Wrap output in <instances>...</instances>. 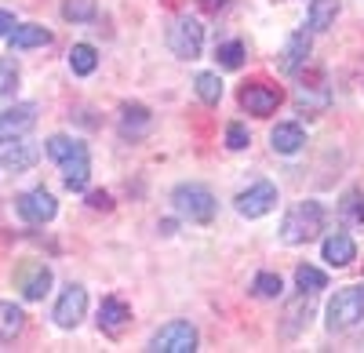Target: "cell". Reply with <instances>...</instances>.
<instances>
[{"label": "cell", "instance_id": "obj_1", "mask_svg": "<svg viewBox=\"0 0 364 353\" xmlns=\"http://www.w3.org/2000/svg\"><path fill=\"white\" fill-rule=\"evenodd\" d=\"M324 229V204L321 200H302L284 215L281 222V241L299 248V244H310L317 233Z\"/></svg>", "mask_w": 364, "mask_h": 353}, {"label": "cell", "instance_id": "obj_2", "mask_svg": "<svg viewBox=\"0 0 364 353\" xmlns=\"http://www.w3.org/2000/svg\"><path fill=\"white\" fill-rule=\"evenodd\" d=\"M171 208L178 219H186V222H211L215 219V193H211L208 186L200 183H178L171 190Z\"/></svg>", "mask_w": 364, "mask_h": 353}, {"label": "cell", "instance_id": "obj_3", "mask_svg": "<svg viewBox=\"0 0 364 353\" xmlns=\"http://www.w3.org/2000/svg\"><path fill=\"white\" fill-rule=\"evenodd\" d=\"M360 317H364V284H350V288H339L331 295L324 325H328V332H346Z\"/></svg>", "mask_w": 364, "mask_h": 353}, {"label": "cell", "instance_id": "obj_4", "mask_svg": "<svg viewBox=\"0 0 364 353\" xmlns=\"http://www.w3.org/2000/svg\"><path fill=\"white\" fill-rule=\"evenodd\" d=\"M168 48L171 55H178L182 63H193V58H200L204 51V26L190 15H182L168 26Z\"/></svg>", "mask_w": 364, "mask_h": 353}, {"label": "cell", "instance_id": "obj_5", "mask_svg": "<svg viewBox=\"0 0 364 353\" xmlns=\"http://www.w3.org/2000/svg\"><path fill=\"white\" fill-rule=\"evenodd\" d=\"M146 349H154V353H193L197 349V328L190 320H168L164 328L154 332Z\"/></svg>", "mask_w": 364, "mask_h": 353}, {"label": "cell", "instance_id": "obj_6", "mask_svg": "<svg viewBox=\"0 0 364 353\" xmlns=\"http://www.w3.org/2000/svg\"><path fill=\"white\" fill-rule=\"evenodd\" d=\"M233 208L245 219H262V215H269L273 208H277V186L273 183H252L248 190L237 193Z\"/></svg>", "mask_w": 364, "mask_h": 353}, {"label": "cell", "instance_id": "obj_7", "mask_svg": "<svg viewBox=\"0 0 364 353\" xmlns=\"http://www.w3.org/2000/svg\"><path fill=\"white\" fill-rule=\"evenodd\" d=\"M15 212L26 219V222H33V226H44L58 215V200L48 193V190H29V193H18L15 197Z\"/></svg>", "mask_w": 364, "mask_h": 353}, {"label": "cell", "instance_id": "obj_8", "mask_svg": "<svg viewBox=\"0 0 364 353\" xmlns=\"http://www.w3.org/2000/svg\"><path fill=\"white\" fill-rule=\"evenodd\" d=\"M84 313H87V291L80 288V284H70L63 295H58V303H55V325L58 328H77L80 320H84Z\"/></svg>", "mask_w": 364, "mask_h": 353}, {"label": "cell", "instance_id": "obj_9", "mask_svg": "<svg viewBox=\"0 0 364 353\" xmlns=\"http://www.w3.org/2000/svg\"><path fill=\"white\" fill-rule=\"evenodd\" d=\"M240 106H245L252 116H269L273 109L281 106V92L273 84H262V80H248L245 87H240Z\"/></svg>", "mask_w": 364, "mask_h": 353}, {"label": "cell", "instance_id": "obj_10", "mask_svg": "<svg viewBox=\"0 0 364 353\" xmlns=\"http://www.w3.org/2000/svg\"><path fill=\"white\" fill-rule=\"evenodd\" d=\"M41 161V146L37 142H29V139H8L4 142V150H0V164H4L8 171H15V175H22V171H29Z\"/></svg>", "mask_w": 364, "mask_h": 353}, {"label": "cell", "instance_id": "obj_11", "mask_svg": "<svg viewBox=\"0 0 364 353\" xmlns=\"http://www.w3.org/2000/svg\"><path fill=\"white\" fill-rule=\"evenodd\" d=\"M33 124H37V106L33 102H18L11 109H0V142L26 135Z\"/></svg>", "mask_w": 364, "mask_h": 353}, {"label": "cell", "instance_id": "obj_12", "mask_svg": "<svg viewBox=\"0 0 364 353\" xmlns=\"http://www.w3.org/2000/svg\"><path fill=\"white\" fill-rule=\"evenodd\" d=\"M99 328H102L106 335L120 339V335L132 328V306H128L124 299H117V295L102 299V306H99Z\"/></svg>", "mask_w": 364, "mask_h": 353}, {"label": "cell", "instance_id": "obj_13", "mask_svg": "<svg viewBox=\"0 0 364 353\" xmlns=\"http://www.w3.org/2000/svg\"><path fill=\"white\" fill-rule=\"evenodd\" d=\"M306 58H310V33L306 29H299V33H291L277 55V70L281 73H299L302 66H306Z\"/></svg>", "mask_w": 364, "mask_h": 353}, {"label": "cell", "instance_id": "obj_14", "mask_svg": "<svg viewBox=\"0 0 364 353\" xmlns=\"http://www.w3.org/2000/svg\"><path fill=\"white\" fill-rule=\"evenodd\" d=\"M321 255H324V262H328V266L343 270V266H350V262L357 259V244H353V237H350V233L336 229L331 237H324V248H321Z\"/></svg>", "mask_w": 364, "mask_h": 353}, {"label": "cell", "instance_id": "obj_15", "mask_svg": "<svg viewBox=\"0 0 364 353\" xmlns=\"http://www.w3.org/2000/svg\"><path fill=\"white\" fill-rule=\"evenodd\" d=\"M18 284H22V299L41 303L48 291H51V270L44 266V262H33V266H26L18 273Z\"/></svg>", "mask_w": 364, "mask_h": 353}, {"label": "cell", "instance_id": "obj_16", "mask_svg": "<svg viewBox=\"0 0 364 353\" xmlns=\"http://www.w3.org/2000/svg\"><path fill=\"white\" fill-rule=\"evenodd\" d=\"M154 124V113H149L142 102H124L120 106V135L124 139H142Z\"/></svg>", "mask_w": 364, "mask_h": 353}, {"label": "cell", "instance_id": "obj_17", "mask_svg": "<svg viewBox=\"0 0 364 353\" xmlns=\"http://www.w3.org/2000/svg\"><path fill=\"white\" fill-rule=\"evenodd\" d=\"M63 183H66V190H84L87 186V179H91V157H87V146H80V150L73 153V157H66L63 164Z\"/></svg>", "mask_w": 364, "mask_h": 353}, {"label": "cell", "instance_id": "obj_18", "mask_svg": "<svg viewBox=\"0 0 364 353\" xmlns=\"http://www.w3.org/2000/svg\"><path fill=\"white\" fill-rule=\"evenodd\" d=\"M8 40H11V51H29V48L51 44V33L44 26H37V22H22V26H15L8 33Z\"/></svg>", "mask_w": 364, "mask_h": 353}, {"label": "cell", "instance_id": "obj_19", "mask_svg": "<svg viewBox=\"0 0 364 353\" xmlns=\"http://www.w3.org/2000/svg\"><path fill=\"white\" fill-rule=\"evenodd\" d=\"M269 146L277 153L291 157V153H299L302 146H306V131H302L299 124H277V128L269 131Z\"/></svg>", "mask_w": 364, "mask_h": 353}, {"label": "cell", "instance_id": "obj_20", "mask_svg": "<svg viewBox=\"0 0 364 353\" xmlns=\"http://www.w3.org/2000/svg\"><path fill=\"white\" fill-rule=\"evenodd\" d=\"M328 87L324 84H306L302 80L299 87H295V106L302 109V113H324L328 109Z\"/></svg>", "mask_w": 364, "mask_h": 353}, {"label": "cell", "instance_id": "obj_21", "mask_svg": "<svg viewBox=\"0 0 364 353\" xmlns=\"http://www.w3.org/2000/svg\"><path fill=\"white\" fill-rule=\"evenodd\" d=\"M26 328V313L15 303H0V342H15Z\"/></svg>", "mask_w": 364, "mask_h": 353}, {"label": "cell", "instance_id": "obj_22", "mask_svg": "<svg viewBox=\"0 0 364 353\" xmlns=\"http://www.w3.org/2000/svg\"><path fill=\"white\" fill-rule=\"evenodd\" d=\"M343 8V0H310V29L324 33L328 26H336V15Z\"/></svg>", "mask_w": 364, "mask_h": 353}, {"label": "cell", "instance_id": "obj_23", "mask_svg": "<svg viewBox=\"0 0 364 353\" xmlns=\"http://www.w3.org/2000/svg\"><path fill=\"white\" fill-rule=\"evenodd\" d=\"M95 66H99V55H95V48H91V44H73L70 48V70L77 77H91V73H95Z\"/></svg>", "mask_w": 364, "mask_h": 353}, {"label": "cell", "instance_id": "obj_24", "mask_svg": "<svg viewBox=\"0 0 364 353\" xmlns=\"http://www.w3.org/2000/svg\"><path fill=\"white\" fill-rule=\"evenodd\" d=\"M18 80H22L18 58L4 55V58H0V99H11V95L18 92Z\"/></svg>", "mask_w": 364, "mask_h": 353}, {"label": "cell", "instance_id": "obj_25", "mask_svg": "<svg viewBox=\"0 0 364 353\" xmlns=\"http://www.w3.org/2000/svg\"><path fill=\"white\" fill-rule=\"evenodd\" d=\"M193 87H197V95H200L204 106H219V99H223V80H219V73H197Z\"/></svg>", "mask_w": 364, "mask_h": 353}, {"label": "cell", "instance_id": "obj_26", "mask_svg": "<svg viewBox=\"0 0 364 353\" xmlns=\"http://www.w3.org/2000/svg\"><path fill=\"white\" fill-rule=\"evenodd\" d=\"M339 215L353 226H364V193L360 190H346L339 200Z\"/></svg>", "mask_w": 364, "mask_h": 353}, {"label": "cell", "instance_id": "obj_27", "mask_svg": "<svg viewBox=\"0 0 364 353\" xmlns=\"http://www.w3.org/2000/svg\"><path fill=\"white\" fill-rule=\"evenodd\" d=\"M295 284H299L302 295H314V291L328 288V273L317 270V266H299V270H295Z\"/></svg>", "mask_w": 364, "mask_h": 353}, {"label": "cell", "instance_id": "obj_28", "mask_svg": "<svg viewBox=\"0 0 364 353\" xmlns=\"http://www.w3.org/2000/svg\"><path fill=\"white\" fill-rule=\"evenodd\" d=\"M252 291H255L259 299H281L284 281H281V273H269V270H262V273H255V281H252Z\"/></svg>", "mask_w": 364, "mask_h": 353}, {"label": "cell", "instance_id": "obj_29", "mask_svg": "<svg viewBox=\"0 0 364 353\" xmlns=\"http://www.w3.org/2000/svg\"><path fill=\"white\" fill-rule=\"evenodd\" d=\"M215 63H219L223 70H240V66H245V44H240V40L219 44V48H215Z\"/></svg>", "mask_w": 364, "mask_h": 353}, {"label": "cell", "instance_id": "obj_30", "mask_svg": "<svg viewBox=\"0 0 364 353\" xmlns=\"http://www.w3.org/2000/svg\"><path fill=\"white\" fill-rule=\"evenodd\" d=\"M80 146H84V142H77V139H70V135H51L44 150H48V157H51L55 164H63L66 157H73V153L80 150Z\"/></svg>", "mask_w": 364, "mask_h": 353}, {"label": "cell", "instance_id": "obj_31", "mask_svg": "<svg viewBox=\"0 0 364 353\" xmlns=\"http://www.w3.org/2000/svg\"><path fill=\"white\" fill-rule=\"evenodd\" d=\"M63 18L66 22H91V18H95V0H66V4H63Z\"/></svg>", "mask_w": 364, "mask_h": 353}, {"label": "cell", "instance_id": "obj_32", "mask_svg": "<svg viewBox=\"0 0 364 353\" xmlns=\"http://www.w3.org/2000/svg\"><path fill=\"white\" fill-rule=\"evenodd\" d=\"M288 317H295V325H288V335H299V328H302V325H310V317H314V306L299 299V303H295V306L288 310Z\"/></svg>", "mask_w": 364, "mask_h": 353}, {"label": "cell", "instance_id": "obj_33", "mask_svg": "<svg viewBox=\"0 0 364 353\" xmlns=\"http://www.w3.org/2000/svg\"><path fill=\"white\" fill-rule=\"evenodd\" d=\"M248 142H252V135H248L245 124H230L226 128V146H230V150H245Z\"/></svg>", "mask_w": 364, "mask_h": 353}, {"label": "cell", "instance_id": "obj_34", "mask_svg": "<svg viewBox=\"0 0 364 353\" xmlns=\"http://www.w3.org/2000/svg\"><path fill=\"white\" fill-rule=\"evenodd\" d=\"M87 208L91 212H113V197L106 190H91L87 193Z\"/></svg>", "mask_w": 364, "mask_h": 353}, {"label": "cell", "instance_id": "obj_35", "mask_svg": "<svg viewBox=\"0 0 364 353\" xmlns=\"http://www.w3.org/2000/svg\"><path fill=\"white\" fill-rule=\"evenodd\" d=\"M197 4H200V11H208V15H219L230 0H197Z\"/></svg>", "mask_w": 364, "mask_h": 353}, {"label": "cell", "instance_id": "obj_36", "mask_svg": "<svg viewBox=\"0 0 364 353\" xmlns=\"http://www.w3.org/2000/svg\"><path fill=\"white\" fill-rule=\"evenodd\" d=\"M15 26H18V22H15V15H11V11H0V37H8Z\"/></svg>", "mask_w": 364, "mask_h": 353}]
</instances>
